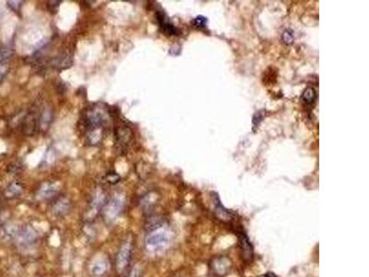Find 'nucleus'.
<instances>
[{
	"instance_id": "obj_1",
	"label": "nucleus",
	"mask_w": 369,
	"mask_h": 277,
	"mask_svg": "<svg viewBox=\"0 0 369 277\" xmlns=\"http://www.w3.org/2000/svg\"><path fill=\"white\" fill-rule=\"evenodd\" d=\"M170 240L169 231L164 228V225H159L149 229L145 238V247L152 253L162 252L169 246Z\"/></svg>"
},
{
	"instance_id": "obj_2",
	"label": "nucleus",
	"mask_w": 369,
	"mask_h": 277,
	"mask_svg": "<svg viewBox=\"0 0 369 277\" xmlns=\"http://www.w3.org/2000/svg\"><path fill=\"white\" fill-rule=\"evenodd\" d=\"M133 240L131 236H127L118 247L116 256V269L118 275H123L129 267L132 258Z\"/></svg>"
},
{
	"instance_id": "obj_3",
	"label": "nucleus",
	"mask_w": 369,
	"mask_h": 277,
	"mask_svg": "<svg viewBox=\"0 0 369 277\" xmlns=\"http://www.w3.org/2000/svg\"><path fill=\"white\" fill-rule=\"evenodd\" d=\"M125 201L120 196H115L109 202L104 204L103 208V215L104 221L107 224L113 223L118 219L124 208Z\"/></svg>"
},
{
	"instance_id": "obj_4",
	"label": "nucleus",
	"mask_w": 369,
	"mask_h": 277,
	"mask_svg": "<svg viewBox=\"0 0 369 277\" xmlns=\"http://www.w3.org/2000/svg\"><path fill=\"white\" fill-rule=\"evenodd\" d=\"M15 238L20 245L27 246L33 243L38 238L35 229L31 225H24L14 232Z\"/></svg>"
},
{
	"instance_id": "obj_5",
	"label": "nucleus",
	"mask_w": 369,
	"mask_h": 277,
	"mask_svg": "<svg viewBox=\"0 0 369 277\" xmlns=\"http://www.w3.org/2000/svg\"><path fill=\"white\" fill-rule=\"evenodd\" d=\"M231 267V261L225 256L217 257L212 262V270L214 271V275L218 277L225 276Z\"/></svg>"
},
{
	"instance_id": "obj_6",
	"label": "nucleus",
	"mask_w": 369,
	"mask_h": 277,
	"mask_svg": "<svg viewBox=\"0 0 369 277\" xmlns=\"http://www.w3.org/2000/svg\"><path fill=\"white\" fill-rule=\"evenodd\" d=\"M156 18L159 23V26L161 31L166 35H176L178 32V30L175 27V25L170 22L167 16L165 15L164 12L158 11L156 13Z\"/></svg>"
},
{
	"instance_id": "obj_7",
	"label": "nucleus",
	"mask_w": 369,
	"mask_h": 277,
	"mask_svg": "<svg viewBox=\"0 0 369 277\" xmlns=\"http://www.w3.org/2000/svg\"><path fill=\"white\" fill-rule=\"evenodd\" d=\"M108 271V262L104 258H98L91 264L90 275L92 277H103Z\"/></svg>"
},
{
	"instance_id": "obj_8",
	"label": "nucleus",
	"mask_w": 369,
	"mask_h": 277,
	"mask_svg": "<svg viewBox=\"0 0 369 277\" xmlns=\"http://www.w3.org/2000/svg\"><path fill=\"white\" fill-rule=\"evenodd\" d=\"M70 209V202L66 198H60L54 203L52 212L56 216H65Z\"/></svg>"
},
{
	"instance_id": "obj_9",
	"label": "nucleus",
	"mask_w": 369,
	"mask_h": 277,
	"mask_svg": "<svg viewBox=\"0 0 369 277\" xmlns=\"http://www.w3.org/2000/svg\"><path fill=\"white\" fill-rule=\"evenodd\" d=\"M239 242H240V247H241V251L243 258L246 261H250L253 257V247L252 244L249 241V239L245 235L241 234L239 236Z\"/></svg>"
},
{
	"instance_id": "obj_10",
	"label": "nucleus",
	"mask_w": 369,
	"mask_h": 277,
	"mask_svg": "<svg viewBox=\"0 0 369 277\" xmlns=\"http://www.w3.org/2000/svg\"><path fill=\"white\" fill-rule=\"evenodd\" d=\"M214 206H215V212L217 215L222 220H230L233 215V213L224 208V206L221 203V201L218 196L215 197L214 200Z\"/></svg>"
},
{
	"instance_id": "obj_11",
	"label": "nucleus",
	"mask_w": 369,
	"mask_h": 277,
	"mask_svg": "<svg viewBox=\"0 0 369 277\" xmlns=\"http://www.w3.org/2000/svg\"><path fill=\"white\" fill-rule=\"evenodd\" d=\"M57 192H58V188L56 187V185L47 184V185H44V187H41V189L38 192V196L42 200H44V199L51 198Z\"/></svg>"
},
{
	"instance_id": "obj_12",
	"label": "nucleus",
	"mask_w": 369,
	"mask_h": 277,
	"mask_svg": "<svg viewBox=\"0 0 369 277\" xmlns=\"http://www.w3.org/2000/svg\"><path fill=\"white\" fill-rule=\"evenodd\" d=\"M302 99L303 101L308 105L314 103L316 99V91L314 90L312 87L307 88L303 92Z\"/></svg>"
},
{
	"instance_id": "obj_13",
	"label": "nucleus",
	"mask_w": 369,
	"mask_h": 277,
	"mask_svg": "<svg viewBox=\"0 0 369 277\" xmlns=\"http://www.w3.org/2000/svg\"><path fill=\"white\" fill-rule=\"evenodd\" d=\"M22 191V186L18 183H13V184H11L7 187V190H6V195H7V197H9V198H13V197H17V196L21 195Z\"/></svg>"
},
{
	"instance_id": "obj_14",
	"label": "nucleus",
	"mask_w": 369,
	"mask_h": 277,
	"mask_svg": "<svg viewBox=\"0 0 369 277\" xmlns=\"http://www.w3.org/2000/svg\"><path fill=\"white\" fill-rule=\"evenodd\" d=\"M12 54V50L8 46H2L0 47V64L7 61Z\"/></svg>"
},
{
	"instance_id": "obj_15",
	"label": "nucleus",
	"mask_w": 369,
	"mask_h": 277,
	"mask_svg": "<svg viewBox=\"0 0 369 277\" xmlns=\"http://www.w3.org/2000/svg\"><path fill=\"white\" fill-rule=\"evenodd\" d=\"M207 19L205 17H203V16H198V17L195 18V19L193 20V22H192L193 25H194L196 28H203V27H205Z\"/></svg>"
},
{
	"instance_id": "obj_16",
	"label": "nucleus",
	"mask_w": 369,
	"mask_h": 277,
	"mask_svg": "<svg viewBox=\"0 0 369 277\" xmlns=\"http://www.w3.org/2000/svg\"><path fill=\"white\" fill-rule=\"evenodd\" d=\"M282 40L286 45H291L294 41V35L291 31H285L282 34Z\"/></svg>"
},
{
	"instance_id": "obj_17",
	"label": "nucleus",
	"mask_w": 369,
	"mask_h": 277,
	"mask_svg": "<svg viewBox=\"0 0 369 277\" xmlns=\"http://www.w3.org/2000/svg\"><path fill=\"white\" fill-rule=\"evenodd\" d=\"M119 180H120V178L118 177L117 174H109L107 176V180L111 184H117Z\"/></svg>"
},
{
	"instance_id": "obj_18",
	"label": "nucleus",
	"mask_w": 369,
	"mask_h": 277,
	"mask_svg": "<svg viewBox=\"0 0 369 277\" xmlns=\"http://www.w3.org/2000/svg\"><path fill=\"white\" fill-rule=\"evenodd\" d=\"M126 277H140V271L138 267H134Z\"/></svg>"
},
{
	"instance_id": "obj_19",
	"label": "nucleus",
	"mask_w": 369,
	"mask_h": 277,
	"mask_svg": "<svg viewBox=\"0 0 369 277\" xmlns=\"http://www.w3.org/2000/svg\"><path fill=\"white\" fill-rule=\"evenodd\" d=\"M6 69H7L6 67H4L2 64H0V82L3 79L5 73H6Z\"/></svg>"
},
{
	"instance_id": "obj_20",
	"label": "nucleus",
	"mask_w": 369,
	"mask_h": 277,
	"mask_svg": "<svg viewBox=\"0 0 369 277\" xmlns=\"http://www.w3.org/2000/svg\"><path fill=\"white\" fill-rule=\"evenodd\" d=\"M278 277L275 274H273V273H267V274H265V275H262V276H260V277Z\"/></svg>"
}]
</instances>
